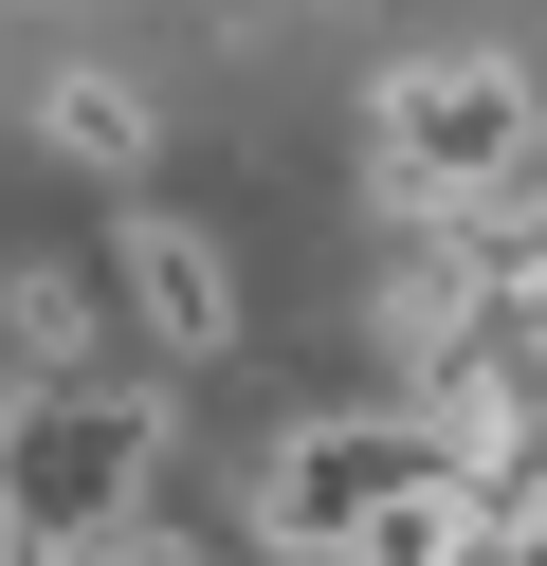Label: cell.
<instances>
[{"label": "cell", "mask_w": 547, "mask_h": 566, "mask_svg": "<svg viewBox=\"0 0 547 566\" xmlns=\"http://www.w3.org/2000/svg\"><path fill=\"white\" fill-rule=\"evenodd\" d=\"M365 165H383V220L401 238H474L547 184V92L511 55H401L365 92Z\"/></svg>", "instance_id": "1"}, {"label": "cell", "mask_w": 547, "mask_h": 566, "mask_svg": "<svg viewBox=\"0 0 547 566\" xmlns=\"http://www.w3.org/2000/svg\"><path fill=\"white\" fill-rule=\"evenodd\" d=\"M146 493H165V402L146 384L73 366V384H19L0 402V548L92 566L109 530H146Z\"/></svg>", "instance_id": "2"}, {"label": "cell", "mask_w": 547, "mask_h": 566, "mask_svg": "<svg viewBox=\"0 0 547 566\" xmlns=\"http://www.w3.org/2000/svg\"><path fill=\"white\" fill-rule=\"evenodd\" d=\"M420 493H456V420L438 402H365V420H292L274 457H255V530L311 566H347L383 512H420Z\"/></svg>", "instance_id": "3"}, {"label": "cell", "mask_w": 547, "mask_h": 566, "mask_svg": "<svg viewBox=\"0 0 547 566\" xmlns=\"http://www.w3.org/2000/svg\"><path fill=\"white\" fill-rule=\"evenodd\" d=\"M92 293L128 311V329L165 347V366H219V347H238V256H219L201 220H165V201H128V220H109Z\"/></svg>", "instance_id": "4"}, {"label": "cell", "mask_w": 547, "mask_h": 566, "mask_svg": "<svg viewBox=\"0 0 547 566\" xmlns=\"http://www.w3.org/2000/svg\"><path fill=\"white\" fill-rule=\"evenodd\" d=\"M36 147H55L73 184H146V147H165V128H146L128 74H55V92H36Z\"/></svg>", "instance_id": "5"}, {"label": "cell", "mask_w": 547, "mask_h": 566, "mask_svg": "<svg viewBox=\"0 0 547 566\" xmlns=\"http://www.w3.org/2000/svg\"><path fill=\"white\" fill-rule=\"evenodd\" d=\"M347 566H474V512H456V493H420V512H383Z\"/></svg>", "instance_id": "6"}, {"label": "cell", "mask_w": 547, "mask_h": 566, "mask_svg": "<svg viewBox=\"0 0 547 566\" xmlns=\"http://www.w3.org/2000/svg\"><path fill=\"white\" fill-rule=\"evenodd\" d=\"M92 566H201V548H182V530H165V512H146V530H109V548H92Z\"/></svg>", "instance_id": "7"}]
</instances>
